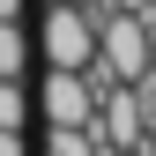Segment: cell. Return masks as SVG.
Instances as JSON below:
<instances>
[{"instance_id":"cell-1","label":"cell","mask_w":156,"mask_h":156,"mask_svg":"<svg viewBox=\"0 0 156 156\" xmlns=\"http://www.w3.org/2000/svg\"><path fill=\"white\" fill-rule=\"evenodd\" d=\"M149 45H156V23L141 8H97V60H89V74L97 82H141L149 74Z\"/></svg>"},{"instance_id":"cell-2","label":"cell","mask_w":156,"mask_h":156,"mask_svg":"<svg viewBox=\"0 0 156 156\" xmlns=\"http://www.w3.org/2000/svg\"><path fill=\"white\" fill-rule=\"evenodd\" d=\"M37 52H45V67H89L97 60V0H52L37 23Z\"/></svg>"},{"instance_id":"cell-3","label":"cell","mask_w":156,"mask_h":156,"mask_svg":"<svg viewBox=\"0 0 156 156\" xmlns=\"http://www.w3.org/2000/svg\"><path fill=\"white\" fill-rule=\"evenodd\" d=\"M89 112H97V74L89 67H45L37 119L45 126H89Z\"/></svg>"},{"instance_id":"cell-4","label":"cell","mask_w":156,"mask_h":156,"mask_svg":"<svg viewBox=\"0 0 156 156\" xmlns=\"http://www.w3.org/2000/svg\"><path fill=\"white\" fill-rule=\"evenodd\" d=\"M45 156H104V141L89 126H45Z\"/></svg>"},{"instance_id":"cell-5","label":"cell","mask_w":156,"mask_h":156,"mask_svg":"<svg viewBox=\"0 0 156 156\" xmlns=\"http://www.w3.org/2000/svg\"><path fill=\"white\" fill-rule=\"evenodd\" d=\"M30 67V37L15 30V15H0V74H23Z\"/></svg>"},{"instance_id":"cell-6","label":"cell","mask_w":156,"mask_h":156,"mask_svg":"<svg viewBox=\"0 0 156 156\" xmlns=\"http://www.w3.org/2000/svg\"><path fill=\"white\" fill-rule=\"evenodd\" d=\"M0 156H30V141H23V126H0Z\"/></svg>"},{"instance_id":"cell-7","label":"cell","mask_w":156,"mask_h":156,"mask_svg":"<svg viewBox=\"0 0 156 156\" xmlns=\"http://www.w3.org/2000/svg\"><path fill=\"white\" fill-rule=\"evenodd\" d=\"M97 8H149V0H97Z\"/></svg>"},{"instance_id":"cell-8","label":"cell","mask_w":156,"mask_h":156,"mask_svg":"<svg viewBox=\"0 0 156 156\" xmlns=\"http://www.w3.org/2000/svg\"><path fill=\"white\" fill-rule=\"evenodd\" d=\"M0 15H23V0H0Z\"/></svg>"},{"instance_id":"cell-9","label":"cell","mask_w":156,"mask_h":156,"mask_svg":"<svg viewBox=\"0 0 156 156\" xmlns=\"http://www.w3.org/2000/svg\"><path fill=\"white\" fill-rule=\"evenodd\" d=\"M104 156H141V149H104Z\"/></svg>"},{"instance_id":"cell-10","label":"cell","mask_w":156,"mask_h":156,"mask_svg":"<svg viewBox=\"0 0 156 156\" xmlns=\"http://www.w3.org/2000/svg\"><path fill=\"white\" fill-rule=\"evenodd\" d=\"M141 156H156V134H149V141H141Z\"/></svg>"},{"instance_id":"cell-11","label":"cell","mask_w":156,"mask_h":156,"mask_svg":"<svg viewBox=\"0 0 156 156\" xmlns=\"http://www.w3.org/2000/svg\"><path fill=\"white\" fill-rule=\"evenodd\" d=\"M141 15H149V23H156V0H149V8H141Z\"/></svg>"},{"instance_id":"cell-12","label":"cell","mask_w":156,"mask_h":156,"mask_svg":"<svg viewBox=\"0 0 156 156\" xmlns=\"http://www.w3.org/2000/svg\"><path fill=\"white\" fill-rule=\"evenodd\" d=\"M149 67H156V45H149Z\"/></svg>"}]
</instances>
